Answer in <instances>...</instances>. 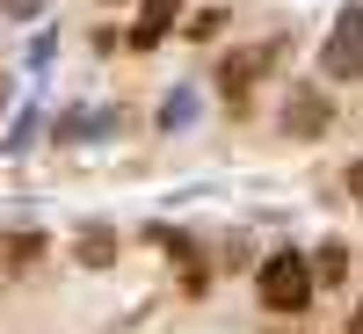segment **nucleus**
<instances>
[{"label":"nucleus","mask_w":363,"mask_h":334,"mask_svg":"<svg viewBox=\"0 0 363 334\" xmlns=\"http://www.w3.org/2000/svg\"><path fill=\"white\" fill-rule=\"evenodd\" d=\"M327 80H363V15H342L335 37H327Z\"/></svg>","instance_id":"obj_2"},{"label":"nucleus","mask_w":363,"mask_h":334,"mask_svg":"<svg viewBox=\"0 0 363 334\" xmlns=\"http://www.w3.org/2000/svg\"><path fill=\"white\" fill-rule=\"evenodd\" d=\"M349 277V247H342V240H327V247L313 255V284H342Z\"/></svg>","instance_id":"obj_5"},{"label":"nucleus","mask_w":363,"mask_h":334,"mask_svg":"<svg viewBox=\"0 0 363 334\" xmlns=\"http://www.w3.org/2000/svg\"><path fill=\"white\" fill-rule=\"evenodd\" d=\"M349 334H363V306H356V320H349Z\"/></svg>","instance_id":"obj_8"},{"label":"nucleus","mask_w":363,"mask_h":334,"mask_svg":"<svg viewBox=\"0 0 363 334\" xmlns=\"http://www.w3.org/2000/svg\"><path fill=\"white\" fill-rule=\"evenodd\" d=\"M284 131H298V138H320L327 131V95H291V109H284Z\"/></svg>","instance_id":"obj_3"},{"label":"nucleus","mask_w":363,"mask_h":334,"mask_svg":"<svg viewBox=\"0 0 363 334\" xmlns=\"http://www.w3.org/2000/svg\"><path fill=\"white\" fill-rule=\"evenodd\" d=\"M313 291H320V284H313V262H306V255H269V262H262V306H269V313H306Z\"/></svg>","instance_id":"obj_1"},{"label":"nucleus","mask_w":363,"mask_h":334,"mask_svg":"<svg viewBox=\"0 0 363 334\" xmlns=\"http://www.w3.org/2000/svg\"><path fill=\"white\" fill-rule=\"evenodd\" d=\"M73 255H80V269H109V262H116V233H102V226H95V233H80V247H73Z\"/></svg>","instance_id":"obj_4"},{"label":"nucleus","mask_w":363,"mask_h":334,"mask_svg":"<svg viewBox=\"0 0 363 334\" xmlns=\"http://www.w3.org/2000/svg\"><path fill=\"white\" fill-rule=\"evenodd\" d=\"M218 29H225V15H218V8H203V15L189 22V37H196V44H211V37H218Z\"/></svg>","instance_id":"obj_6"},{"label":"nucleus","mask_w":363,"mask_h":334,"mask_svg":"<svg viewBox=\"0 0 363 334\" xmlns=\"http://www.w3.org/2000/svg\"><path fill=\"white\" fill-rule=\"evenodd\" d=\"M8 255H15V262H37V255H44V240H37V233H15V240H8Z\"/></svg>","instance_id":"obj_7"}]
</instances>
